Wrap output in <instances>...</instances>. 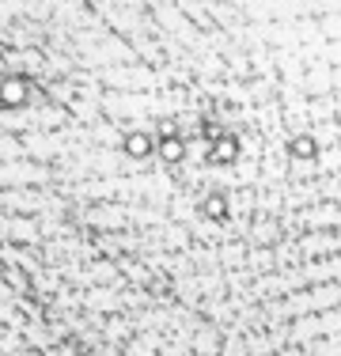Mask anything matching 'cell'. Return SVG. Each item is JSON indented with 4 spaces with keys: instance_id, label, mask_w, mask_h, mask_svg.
<instances>
[{
    "instance_id": "6da1fadb",
    "label": "cell",
    "mask_w": 341,
    "mask_h": 356,
    "mask_svg": "<svg viewBox=\"0 0 341 356\" xmlns=\"http://www.w3.org/2000/svg\"><path fill=\"white\" fill-rule=\"evenodd\" d=\"M296 156H311V140H296Z\"/></svg>"
}]
</instances>
